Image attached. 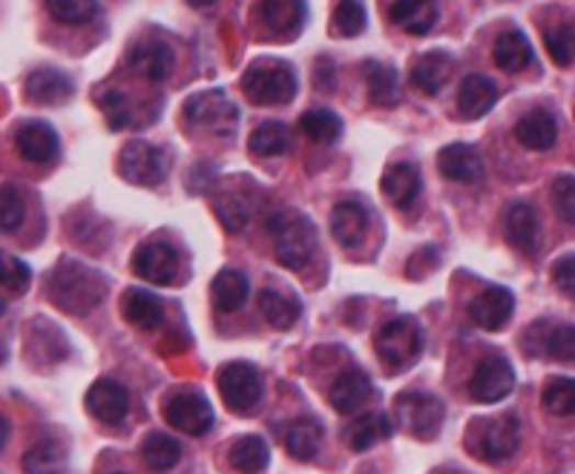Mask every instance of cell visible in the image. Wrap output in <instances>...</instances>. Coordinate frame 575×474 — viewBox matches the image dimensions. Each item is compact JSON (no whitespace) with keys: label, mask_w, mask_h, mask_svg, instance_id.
<instances>
[{"label":"cell","mask_w":575,"mask_h":474,"mask_svg":"<svg viewBox=\"0 0 575 474\" xmlns=\"http://www.w3.org/2000/svg\"><path fill=\"white\" fill-rule=\"evenodd\" d=\"M337 67H334L331 60L328 58H319L317 60V87L323 92H331L334 87H337Z\"/></svg>","instance_id":"51"},{"label":"cell","mask_w":575,"mask_h":474,"mask_svg":"<svg viewBox=\"0 0 575 474\" xmlns=\"http://www.w3.org/2000/svg\"><path fill=\"white\" fill-rule=\"evenodd\" d=\"M394 415L403 422V429L409 431L417 440H435L443 426V415L447 408L435 394L424 392H406L394 403Z\"/></svg>","instance_id":"7"},{"label":"cell","mask_w":575,"mask_h":474,"mask_svg":"<svg viewBox=\"0 0 575 474\" xmlns=\"http://www.w3.org/2000/svg\"><path fill=\"white\" fill-rule=\"evenodd\" d=\"M9 435H12V426H9L7 417H0V449H3V445H7Z\"/></svg>","instance_id":"52"},{"label":"cell","mask_w":575,"mask_h":474,"mask_svg":"<svg viewBox=\"0 0 575 474\" xmlns=\"http://www.w3.org/2000/svg\"><path fill=\"white\" fill-rule=\"evenodd\" d=\"M392 431L394 429H392V422H388L386 415H380V411H371V415H363L349 429V449L357 454L369 452L371 445H377L380 440H388V437H392Z\"/></svg>","instance_id":"37"},{"label":"cell","mask_w":575,"mask_h":474,"mask_svg":"<svg viewBox=\"0 0 575 474\" xmlns=\"http://www.w3.org/2000/svg\"><path fill=\"white\" fill-rule=\"evenodd\" d=\"M515 296L509 287H486L484 294H477L470 305V319L481 331H500L512 319Z\"/></svg>","instance_id":"13"},{"label":"cell","mask_w":575,"mask_h":474,"mask_svg":"<svg viewBox=\"0 0 575 474\" xmlns=\"http://www.w3.org/2000/svg\"><path fill=\"white\" fill-rule=\"evenodd\" d=\"M32 282V271L30 264L21 262L18 257L0 250V287H9L12 294H23Z\"/></svg>","instance_id":"43"},{"label":"cell","mask_w":575,"mask_h":474,"mask_svg":"<svg viewBox=\"0 0 575 474\" xmlns=\"http://www.w3.org/2000/svg\"><path fill=\"white\" fill-rule=\"evenodd\" d=\"M521 445V422L518 417H477L466 429V449L484 463H504Z\"/></svg>","instance_id":"4"},{"label":"cell","mask_w":575,"mask_h":474,"mask_svg":"<svg viewBox=\"0 0 575 474\" xmlns=\"http://www.w3.org/2000/svg\"><path fill=\"white\" fill-rule=\"evenodd\" d=\"M515 138L527 147V150H550L559 138V121L550 110H530L515 124Z\"/></svg>","instance_id":"23"},{"label":"cell","mask_w":575,"mask_h":474,"mask_svg":"<svg viewBox=\"0 0 575 474\" xmlns=\"http://www.w3.org/2000/svg\"><path fill=\"white\" fill-rule=\"evenodd\" d=\"M119 170L136 188H156L167 179V156L161 147H153L147 142H133L119 156Z\"/></svg>","instance_id":"10"},{"label":"cell","mask_w":575,"mask_h":474,"mask_svg":"<svg viewBox=\"0 0 575 474\" xmlns=\"http://www.w3.org/2000/svg\"><path fill=\"white\" fill-rule=\"evenodd\" d=\"M504 227H507V239L512 241V248H518L521 253L532 257L541 248V222H538V213L532 211L530 204H512L504 218Z\"/></svg>","instance_id":"21"},{"label":"cell","mask_w":575,"mask_h":474,"mask_svg":"<svg viewBox=\"0 0 575 474\" xmlns=\"http://www.w3.org/2000/svg\"><path fill=\"white\" fill-rule=\"evenodd\" d=\"M365 23H369V18H365L363 0H337L331 15V35L357 38V35H363Z\"/></svg>","instance_id":"39"},{"label":"cell","mask_w":575,"mask_h":474,"mask_svg":"<svg viewBox=\"0 0 575 474\" xmlns=\"http://www.w3.org/2000/svg\"><path fill=\"white\" fill-rule=\"evenodd\" d=\"M248 147L253 156L262 158H277L291 153L294 147V138H291V129L282 124V121H266V124H259L248 138Z\"/></svg>","instance_id":"33"},{"label":"cell","mask_w":575,"mask_h":474,"mask_svg":"<svg viewBox=\"0 0 575 474\" xmlns=\"http://www.w3.org/2000/svg\"><path fill=\"white\" fill-rule=\"evenodd\" d=\"M165 420L173 426V429L184 431L190 437H202L213 429V406L205 399V394L199 392H173L167 394L165 406Z\"/></svg>","instance_id":"9"},{"label":"cell","mask_w":575,"mask_h":474,"mask_svg":"<svg viewBox=\"0 0 575 474\" xmlns=\"http://www.w3.org/2000/svg\"><path fill=\"white\" fill-rule=\"evenodd\" d=\"M495 67L504 72H521L532 64V44L521 30L500 32L493 49Z\"/></svg>","instance_id":"30"},{"label":"cell","mask_w":575,"mask_h":474,"mask_svg":"<svg viewBox=\"0 0 575 474\" xmlns=\"http://www.w3.org/2000/svg\"><path fill=\"white\" fill-rule=\"evenodd\" d=\"M227 460H230V466H234L236 472L259 474L268 466V460H271V449H268V443L262 437L245 435L239 437V440H234L230 452H227Z\"/></svg>","instance_id":"34"},{"label":"cell","mask_w":575,"mask_h":474,"mask_svg":"<svg viewBox=\"0 0 575 474\" xmlns=\"http://www.w3.org/2000/svg\"><path fill=\"white\" fill-rule=\"evenodd\" d=\"M374 348L388 369L403 371L415 365L417 357L424 354V331L415 316H394L377 331Z\"/></svg>","instance_id":"5"},{"label":"cell","mask_w":575,"mask_h":474,"mask_svg":"<svg viewBox=\"0 0 575 474\" xmlns=\"http://www.w3.org/2000/svg\"><path fill=\"white\" fill-rule=\"evenodd\" d=\"M454 60L452 55L443 53V49H431V53L420 55L411 67V83L417 90L426 92V95H438L443 87H447L449 76H452Z\"/></svg>","instance_id":"25"},{"label":"cell","mask_w":575,"mask_h":474,"mask_svg":"<svg viewBox=\"0 0 575 474\" xmlns=\"http://www.w3.org/2000/svg\"><path fill=\"white\" fill-rule=\"evenodd\" d=\"M305 15V0H259V21L277 35H296L303 30Z\"/></svg>","instance_id":"24"},{"label":"cell","mask_w":575,"mask_h":474,"mask_svg":"<svg viewBox=\"0 0 575 474\" xmlns=\"http://www.w3.org/2000/svg\"><path fill=\"white\" fill-rule=\"evenodd\" d=\"M573 184H575L573 173L561 176V179L555 181V193H553V199H555V211H559V216L564 218V222H567V225H573V222H575Z\"/></svg>","instance_id":"49"},{"label":"cell","mask_w":575,"mask_h":474,"mask_svg":"<svg viewBox=\"0 0 575 474\" xmlns=\"http://www.w3.org/2000/svg\"><path fill=\"white\" fill-rule=\"evenodd\" d=\"M515 388V369L507 357L489 354L477 362L475 374L470 380V394L475 403L493 406L500 403L504 397H509Z\"/></svg>","instance_id":"11"},{"label":"cell","mask_w":575,"mask_h":474,"mask_svg":"<svg viewBox=\"0 0 575 474\" xmlns=\"http://www.w3.org/2000/svg\"><path fill=\"white\" fill-rule=\"evenodd\" d=\"M142 458H144V463L153 469V472L165 474V472H170V469L179 466V460H182V445L176 443L173 437L156 431V435H150L147 440H144Z\"/></svg>","instance_id":"38"},{"label":"cell","mask_w":575,"mask_h":474,"mask_svg":"<svg viewBox=\"0 0 575 474\" xmlns=\"http://www.w3.org/2000/svg\"><path fill=\"white\" fill-rule=\"evenodd\" d=\"M438 170L454 184H475L484 176V158L470 144H449L438 153Z\"/></svg>","instance_id":"16"},{"label":"cell","mask_w":575,"mask_h":474,"mask_svg":"<svg viewBox=\"0 0 575 474\" xmlns=\"http://www.w3.org/2000/svg\"><path fill=\"white\" fill-rule=\"evenodd\" d=\"M243 92L250 104L280 106L296 95V69L280 58L253 60L243 76Z\"/></svg>","instance_id":"3"},{"label":"cell","mask_w":575,"mask_h":474,"mask_svg":"<svg viewBox=\"0 0 575 474\" xmlns=\"http://www.w3.org/2000/svg\"><path fill=\"white\" fill-rule=\"evenodd\" d=\"M498 101V87L493 78L470 76L463 78L461 90H458V106L466 119H484Z\"/></svg>","instance_id":"27"},{"label":"cell","mask_w":575,"mask_h":474,"mask_svg":"<svg viewBox=\"0 0 575 474\" xmlns=\"http://www.w3.org/2000/svg\"><path fill=\"white\" fill-rule=\"evenodd\" d=\"M188 3L196 9H205V7H211V3H216V0H188Z\"/></svg>","instance_id":"53"},{"label":"cell","mask_w":575,"mask_h":474,"mask_svg":"<svg viewBox=\"0 0 575 474\" xmlns=\"http://www.w3.org/2000/svg\"><path fill=\"white\" fill-rule=\"evenodd\" d=\"M176 264H179V257H176L173 245L161 239L142 241L133 253V271L150 285H170L176 276Z\"/></svg>","instance_id":"12"},{"label":"cell","mask_w":575,"mask_h":474,"mask_svg":"<svg viewBox=\"0 0 575 474\" xmlns=\"http://www.w3.org/2000/svg\"><path fill=\"white\" fill-rule=\"evenodd\" d=\"M319 445H323V426L314 417H300L288 426L285 431V452L300 463L317 458Z\"/></svg>","instance_id":"31"},{"label":"cell","mask_w":575,"mask_h":474,"mask_svg":"<svg viewBox=\"0 0 575 474\" xmlns=\"http://www.w3.org/2000/svg\"><path fill=\"white\" fill-rule=\"evenodd\" d=\"M259 311L266 316V323L273 325V328H280V331H288L291 325H296V319L303 314L300 300L280 294V291H273V287H266V291L259 294Z\"/></svg>","instance_id":"35"},{"label":"cell","mask_w":575,"mask_h":474,"mask_svg":"<svg viewBox=\"0 0 575 474\" xmlns=\"http://www.w3.org/2000/svg\"><path fill=\"white\" fill-rule=\"evenodd\" d=\"M573 271H575L573 253H567V257H564V259H559V262H555V268H553L555 285H559L561 294H567L570 300H573V294H575V276H573Z\"/></svg>","instance_id":"50"},{"label":"cell","mask_w":575,"mask_h":474,"mask_svg":"<svg viewBox=\"0 0 575 474\" xmlns=\"http://www.w3.org/2000/svg\"><path fill=\"white\" fill-rule=\"evenodd\" d=\"M300 129H303L311 142L331 144L342 136V121L340 115H334L331 110H308V113L300 119Z\"/></svg>","instance_id":"41"},{"label":"cell","mask_w":575,"mask_h":474,"mask_svg":"<svg viewBox=\"0 0 575 474\" xmlns=\"http://www.w3.org/2000/svg\"><path fill=\"white\" fill-rule=\"evenodd\" d=\"M388 18L409 35H426L438 23V0H394Z\"/></svg>","instance_id":"26"},{"label":"cell","mask_w":575,"mask_h":474,"mask_svg":"<svg viewBox=\"0 0 575 474\" xmlns=\"http://www.w3.org/2000/svg\"><path fill=\"white\" fill-rule=\"evenodd\" d=\"M44 7L64 26H83L99 18V0H44Z\"/></svg>","instance_id":"40"},{"label":"cell","mask_w":575,"mask_h":474,"mask_svg":"<svg viewBox=\"0 0 575 474\" xmlns=\"http://www.w3.org/2000/svg\"><path fill=\"white\" fill-rule=\"evenodd\" d=\"M268 234L273 239V253L288 271H303L317 253V227L305 213L280 211L268 218Z\"/></svg>","instance_id":"2"},{"label":"cell","mask_w":575,"mask_h":474,"mask_svg":"<svg viewBox=\"0 0 575 474\" xmlns=\"http://www.w3.org/2000/svg\"><path fill=\"white\" fill-rule=\"evenodd\" d=\"M380 188H383L386 199L397 211H409L411 204L417 202V196H420V170L411 161L392 165L380 179Z\"/></svg>","instance_id":"19"},{"label":"cell","mask_w":575,"mask_h":474,"mask_svg":"<svg viewBox=\"0 0 575 474\" xmlns=\"http://www.w3.org/2000/svg\"><path fill=\"white\" fill-rule=\"evenodd\" d=\"M26 202L15 188H0V234H12L23 225Z\"/></svg>","instance_id":"46"},{"label":"cell","mask_w":575,"mask_h":474,"mask_svg":"<svg viewBox=\"0 0 575 474\" xmlns=\"http://www.w3.org/2000/svg\"><path fill=\"white\" fill-rule=\"evenodd\" d=\"M331 406L334 411H340V415H354L357 408L363 406L365 399L371 397V380L365 371L360 369H342L340 374H337V380H334L331 385Z\"/></svg>","instance_id":"20"},{"label":"cell","mask_w":575,"mask_h":474,"mask_svg":"<svg viewBox=\"0 0 575 474\" xmlns=\"http://www.w3.org/2000/svg\"><path fill=\"white\" fill-rule=\"evenodd\" d=\"M369 230V211L360 202H340L331 213V234L342 248H354Z\"/></svg>","instance_id":"29"},{"label":"cell","mask_w":575,"mask_h":474,"mask_svg":"<svg viewBox=\"0 0 575 474\" xmlns=\"http://www.w3.org/2000/svg\"><path fill=\"white\" fill-rule=\"evenodd\" d=\"M23 474H64L67 469V449L55 440L35 443L21 460Z\"/></svg>","instance_id":"36"},{"label":"cell","mask_w":575,"mask_h":474,"mask_svg":"<svg viewBox=\"0 0 575 474\" xmlns=\"http://www.w3.org/2000/svg\"><path fill=\"white\" fill-rule=\"evenodd\" d=\"M216 385L225 406L234 415H253L266 397V383L250 362H227L216 374Z\"/></svg>","instance_id":"6"},{"label":"cell","mask_w":575,"mask_h":474,"mask_svg":"<svg viewBox=\"0 0 575 474\" xmlns=\"http://www.w3.org/2000/svg\"><path fill=\"white\" fill-rule=\"evenodd\" d=\"M7 360V346H3V342H0V362Z\"/></svg>","instance_id":"54"},{"label":"cell","mask_w":575,"mask_h":474,"mask_svg":"<svg viewBox=\"0 0 575 474\" xmlns=\"http://www.w3.org/2000/svg\"><path fill=\"white\" fill-rule=\"evenodd\" d=\"M101 110H104L106 115V124H110V129H127V127H136V115H133V101H129L127 92L122 90H106L104 95H101Z\"/></svg>","instance_id":"42"},{"label":"cell","mask_w":575,"mask_h":474,"mask_svg":"<svg viewBox=\"0 0 575 474\" xmlns=\"http://www.w3.org/2000/svg\"><path fill=\"white\" fill-rule=\"evenodd\" d=\"M546 411H553L559 417H570L575 408V383L573 376H559L555 383L546 385L544 392Z\"/></svg>","instance_id":"44"},{"label":"cell","mask_w":575,"mask_h":474,"mask_svg":"<svg viewBox=\"0 0 575 474\" xmlns=\"http://www.w3.org/2000/svg\"><path fill=\"white\" fill-rule=\"evenodd\" d=\"M216 213H219V222L225 225V230L239 234V230H245V225H248L250 204L248 199L230 193V196H225L219 204H216Z\"/></svg>","instance_id":"47"},{"label":"cell","mask_w":575,"mask_h":474,"mask_svg":"<svg viewBox=\"0 0 575 474\" xmlns=\"http://www.w3.org/2000/svg\"><path fill=\"white\" fill-rule=\"evenodd\" d=\"M83 403H87V411L99 422H106V426L122 422L129 411L127 388H124L122 383H115V380H99V383H92Z\"/></svg>","instance_id":"14"},{"label":"cell","mask_w":575,"mask_h":474,"mask_svg":"<svg viewBox=\"0 0 575 474\" xmlns=\"http://www.w3.org/2000/svg\"><path fill=\"white\" fill-rule=\"evenodd\" d=\"M365 72V87H369V99L377 106H397L403 99L401 92V76L397 69L388 67V64H380V60H365L363 64Z\"/></svg>","instance_id":"28"},{"label":"cell","mask_w":575,"mask_h":474,"mask_svg":"<svg viewBox=\"0 0 575 474\" xmlns=\"http://www.w3.org/2000/svg\"><path fill=\"white\" fill-rule=\"evenodd\" d=\"M129 69L136 72V76L147 78V81H165L170 72H173V49L170 44H165L161 38H147L138 41L127 55Z\"/></svg>","instance_id":"15"},{"label":"cell","mask_w":575,"mask_h":474,"mask_svg":"<svg viewBox=\"0 0 575 474\" xmlns=\"http://www.w3.org/2000/svg\"><path fill=\"white\" fill-rule=\"evenodd\" d=\"M106 296V279L76 259H64L49 273V300L67 314L83 316L95 311Z\"/></svg>","instance_id":"1"},{"label":"cell","mask_w":575,"mask_h":474,"mask_svg":"<svg viewBox=\"0 0 575 474\" xmlns=\"http://www.w3.org/2000/svg\"><path fill=\"white\" fill-rule=\"evenodd\" d=\"M550 357L555 362H573V325H555L553 331H544V348L538 357Z\"/></svg>","instance_id":"45"},{"label":"cell","mask_w":575,"mask_h":474,"mask_svg":"<svg viewBox=\"0 0 575 474\" xmlns=\"http://www.w3.org/2000/svg\"><path fill=\"white\" fill-rule=\"evenodd\" d=\"M113 474H124V472H113Z\"/></svg>","instance_id":"55"},{"label":"cell","mask_w":575,"mask_h":474,"mask_svg":"<svg viewBox=\"0 0 575 474\" xmlns=\"http://www.w3.org/2000/svg\"><path fill=\"white\" fill-rule=\"evenodd\" d=\"M248 294H250L248 279H245V273L234 271V268H225V271H219L216 273V279H213L211 296H213V305H216L222 314H234V311L243 308Z\"/></svg>","instance_id":"32"},{"label":"cell","mask_w":575,"mask_h":474,"mask_svg":"<svg viewBox=\"0 0 575 474\" xmlns=\"http://www.w3.org/2000/svg\"><path fill=\"white\" fill-rule=\"evenodd\" d=\"M184 119L216 136H230L239 124V110L222 90H207L184 101Z\"/></svg>","instance_id":"8"},{"label":"cell","mask_w":575,"mask_h":474,"mask_svg":"<svg viewBox=\"0 0 575 474\" xmlns=\"http://www.w3.org/2000/svg\"><path fill=\"white\" fill-rule=\"evenodd\" d=\"M544 44L550 58H553L559 67H570V64H573V23L555 26V30L546 32Z\"/></svg>","instance_id":"48"},{"label":"cell","mask_w":575,"mask_h":474,"mask_svg":"<svg viewBox=\"0 0 575 474\" xmlns=\"http://www.w3.org/2000/svg\"><path fill=\"white\" fill-rule=\"evenodd\" d=\"M15 144L18 153L32 165H53L58 158V150H61V138L44 121H30L26 127L18 129Z\"/></svg>","instance_id":"17"},{"label":"cell","mask_w":575,"mask_h":474,"mask_svg":"<svg viewBox=\"0 0 575 474\" xmlns=\"http://www.w3.org/2000/svg\"><path fill=\"white\" fill-rule=\"evenodd\" d=\"M122 314L138 331H156L165 323V305L156 294L144 287H127L122 296Z\"/></svg>","instance_id":"18"},{"label":"cell","mask_w":575,"mask_h":474,"mask_svg":"<svg viewBox=\"0 0 575 474\" xmlns=\"http://www.w3.org/2000/svg\"><path fill=\"white\" fill-rule=\"evenodd\" d=\"M72 92H76L72 81L53 67L35 69V72L26 78V99H30L32 104H64V101L72 99Z\"/></svg>","instance_id":"22"}]
</instances>
